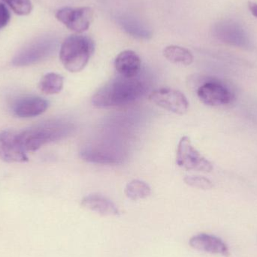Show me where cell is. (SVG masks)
<instances>
[{"label": "cell", "instance_id": "6da1fadb", "mask_svg": "<svg viewBox=\"0 0 257 257\" xmlns=\"http://www.w3.org/2000/svg\"><path fill=\"white\" fill-rule=\"evenodd\" d=\"M146 91L142 81L120 76L102 86L92 97V104L98 108L122 106L140 99Z\"/></svg>", "mask_w": 257, "mask_h": 257}, {"label": "cell", "instance_id": "7a4b0ae2", "mask_svg": "<svg viewBox=\"0 0 257 257\" xmlns=\"http://www.w3.org/2000/svg\"><path fill=\"white\" fill-rule=\"evenodd\" d=\"M73 130V124L69 122L48 120L21 132L19 137L27 152H35L47 144L65 139Z\"/></svg>", "mask_w": 257, "mask_h": 257}, {"label": "cell", "instance_id": "3957f363", "mask_svg": "<svg viewBox=\"0 0 257 257\" xmlns=\"http://www.w3.org/2000/svg\"><path fill=\"white\" fill-rule=\"evenodd\" d=\"M94 49V42L88 36L72 35L60 47V61L66 70L77 73L86 67Z\"/></svg>", "mask_w": 257, "mask_h": 257}, {"label": "cell", "instance_id": "277c9868", "mask_svg": "<svg viewBox=\"0 0 257 257\" xmlns=\"http://www.w3.org/2000/svg\"><path fill=\"white\" fill-rule=\"evenodd\" d=\"M57 43L48 36L38 38L23 48L12 60V64L18 67L28 66L48 58L55 51Z\"/></svg>", "mask_w": 257, "mask_h": 257}, {"label": "cell", "instance_id": "5b68a950", "mask_svg": "<svg viewBox=\"0 0 257 257\" xmlns=\"http://www.w3.org/2000/svg\"><path fill=\"white\" fill-rule=\"evenodd\" d=\"M176 163L178 166L186 170L208 173L213 169L212 163L193 147L190 138L187 136H183L179 141L177 149Z\"/></svg>", "mask_w": 257, "mask_h": 257}, {"label": "cell", "instance_id": "8992f818", "mask_svg": "<svg viewBox=\"0 0 257 257\" xmlns=\"http://www.w3.org/2000/svg\"><path fill=\"white\" fill-rule=\"evenodd\" d=\"M80 157L89 163L99 164H118L123 158L118 147L107 142L86 145L80 151Z\"/></svg>", "mask_w": 257, "mask_h": 257}, {"label": "cell", "instance_id": "52a82bcc", "mask_svg": "<svg viewBox=\"0 0 257 257\" xmlns=\"http://www.w3.org/2000/svg\"><path fill=\"white\" fill-rule=\"evenodd\" d=\"M197 96L202 103L212 107L229 105L235 99L233 92L219 81L204 83L198 89Z\"/></svg>", "mask_w": 257, "mask_h": 257}, {"label": "cell", "instance_id": "ba28073f", "mask_svg": "<svg viewBox=\"0 0 257 257\" xmlns=\"http://www.w3.org/2000/svg\"><path fill=\"white\" fill-rule=\"evenodd\" d=\"M56 18L68 29L79 34L88 30L93 12L90 7H64L57 11Z\"/></svg>", "mask_w": 257, "mask_h": 257}, {"label": "cell", "instance_id": "9c48e42d", "mask_svg": "<svg viewBox=\"0 0 257 257\" xmlns=\"http://www.w3.org/2000/svg\"><path fill=\"white\" fill-rule=\"evenodd\" d=\"M149 99L163 109L180 115L185 114L189 108V102L185 95L169 87L154 90L150 94Z\"/></svg>", "mask_w": 257, "mask_h": 257}, {"label": "cell", "instance_id": "30bf717a", "mask_svg": "<svg viewBox=\"0 0 257 257\" xmlns=\"http://www.w3.org/2000/svg\"><path fill=\"white\" fill-rule=\"evenodd\" d=\"M0 160L6 163H25L29 160L19 133L12 131L0 133Z\"/></svg>", "mask_w": 257, "mask_h": 257}, {"label": "cell", "instance_id": "8fae6325", "mask_svg": "<svg viewBox=\"0 0 257 257\" xmlns=\"http://www.w3.org/2000/svg\"><path fill=\"white\" fill-rule=\"evenodd\" d=\"M216 37L228 45L245 48L249 45V39L244 29L232 21H223L214 28Z\"/></svg>", "mask_w": 257, "mask_h": 257}, {"label": "cell", "instance_id": "7c38bea8", "mask_svg": "<svg viewBox=\"0 0 257 257\" xmlns=\"http://www.w3.org/2000/svg\"><path fill=\"white\" fill-rule=\"evenodd\" d=\"M49 102L39 96H28L19 98L12 105V112L16 117L30 118L45 113Z\"/></svg>", "mask_w": 257, "mask_h": 257}, {"label": "cell", "instance_id": "4fadbf2b", "mask_svg": "<svg viewBox=\"0 0 257 257\" xmlns=\"http://www.w3.org/2000/svg\"><path fill=\"white\" fill-rule=\"evenodd\" d=\"M190 247L199 251L211 254H219L225 257L229 256L227 245L220 238L206 233H200L192 237Z\"/></svg>", "mask_w": 257, "mask_h": 257}, {"label": "cell", "instance_id": "5bb4252c", "mask_svg": "<svg viewBox=\"0 0 257 257\" xmlns=\"http://www.w3.org/2000/svg\"><path fill=\"white\" fill-rule=\"evenodd\" d=\"M142 66L139 56L131 50L122 51L114 60V67L120 76L134 78L139 75Z\"/></svg>", "mask_w": 257, "mask_h": 257}, {"label": "cell", "instance_id": "9a60e30c", "mask_svg": "<svg viewBox=\"0 0 257 257\" xmlns=\"http://www.w3.org/2000/svg\"><path fill=\"white\" fill-rule=\"evenodd\" d=\"M81 205L86 209L102 216L119 215V209L115 204L100 194H90L83 198Z\"/></svg>", "mask_w": 257, "mask_h": 257}, {"label": "cell", "instance_id": "2e32d148", "mask_svg": "<svg viewBox=\"0 0 257 257\" xmlns=\"http://www.w3.org/2000/svg\"><path fill=\"white\" fill-rule=\"evenodd\" d=\"M163 55L169 62L175 64L189 66L193 62V55L187 48L177 45L166 47Z\"/></svg>", "mask_w": 257, "mask_h": 257}, {"label": "cell", "instance_id": "e0dca14e", "mask_svg": "<svg viewBox=\"0 0 257 257\" xmlns=\"http://www.w3.org/2000/svg\"><path fill=\"white\" fill-rule=\"evenodd\" d=\"M64 78L60 74L50 72L42 77L39 87L42 93L47 95H54L60 93L63 88Z\"/></svg>", "mask_w": 257, "mask_h": 257}, {"label": "cell", "instance_id": "ac0fdd59", "mask_svg": "<svg viewBox=\"0 0 257 257\" xmlns=\"http://www.w3.org/2000/svg\"><path fill=\"white\" fill-rule=\"evenodd\" d=\"M125 194L132 200L146 199L151 195V189L145 181L141 180H133L126 184Z\"/></svg>", "mask_w": 257, "mask_h": 257}, {"label": "cell", "instance_id": "d6986e66", "mask_svg": "<svg viewBox=\"0 0 257 257\" xmlns=\"http://www.w3.org/2000/svg\"><path fill=\"white\" fill-rule=\"evenodd\" d=\"M17 15L26 16L33 10V4L30 0H3Z\"/></svg>", "mask_w": 257, "mask_h": 257}, {"label": "cell", "instance_id": "ffe728a7", "mask_svg": "<svg viewBox=\"0 0 257 257\" xmlns=\"http://www.w3.org/2000/svg\"><path fill=\"white\" fill-rule=\"evenodd\" d=\"M184 181L187 185L201 190H210L214 187L213 183L205 177L186 176Z\"/></svg>", "mask_w": 257, "mask_h": 257}, {"label": "cell", "instance_id": "44dd1931", "mask_svg": "<svg viewBox=\"0 0 257 257\" xmlns=\"http://www.w3.org/2000/svg\"><path fill=\"white\" fill-rule=\"evenodd\" d=\"M124 27L126 30H127L130 34L133 35V36L139 38H148L150 36V33H148V30L144 29L143 27H139L136 22L134 21L130 22L126 21L124 23Z\"/></svg>", "mask_w": 257, "mask_h": 257}, {"label": "cell", "instance_id": "7402d4cb", "mask_svg": "<svg viewBox=\"0 0 257 257\" xmlns=\"http://www.w3.org/2000/svg\"><path fill=\"white\" fill-rule=\"evenodd\" d=\"M11 19L10 12L3 3H0V30L9 24Z\"/></svg>", "mask_w": 257, "mask_h": 257}, {"label": "cell", "instance_id": "603a6c76", "mask_svg": "<svg viewBox=\"0 0 257 257\" xmlns=\"http://www.w3.org/2000/svg\"><path fill=\"white\" fill-rule=\"evenodd\" d=\"M248 8L252 15L257 18V3H254V2L249 1Z\"/></svg>", "mask_w": 257, "mask_h": 257}]
</instances>
